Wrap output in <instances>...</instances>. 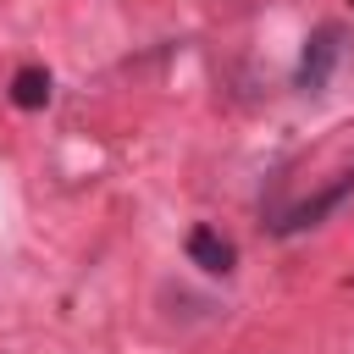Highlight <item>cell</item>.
Returning a JSON list of instances; mask_svg holds the SVG:
<instances>
[{"label": "cell", "instance_id": "obj_4", "mask_svg": "<svg viewBox=\"0 0 354 354\" xmlns=\"http://www.w3.org/2000/svg\"><path fill=\"white\" fill-rule=\"evenodd\" d=\"M11 100H17L22 111H39V105L50 100V72H44V66H22V72L11 77Z\"/></svg>", "mask_w": 354, "mask_h": 354}, {"label": "cell", "instance_id": "obj_1", "mask_svg": "<svg viewBox=\"0 0 354 354\" xmlns=\"http://www.w3.org/2000/svg\"><path fill=\"white\" fill-rule=\"evenodd\" d=\"M337 55H343V28H337V22L315 28L310 44H304V55H299V77H293V83H299L304 94H321L326 77H332V66H337Z\"/></svg>", "mask_w": 354, "mask_h": 354}, {"label": "cell", "instance_id": "obj_2", "mask_svg": "<svg viewBox=\"0 0 354 354\" xmlns=\"http://www.w3.org/2000/svg\"><path fill=\"white\" fill-rule=\"evenodd\" d=\"M348 194H354V171H343V177H337V183H332L326 194H315V199H304L299 210H288V216L277 221V232L288 238V232H304V227H315V221H321V216H332V210H337V205H343Z\"/></svg>", "mask_w": 354, "mask_h": 354}, {"label": "cell", "instance_id": "obj_3", "mask_svg": "<svg viewBox=\"0 0 354 354\" xmlns=\"http://www.w3.org/2000/svg\"><path fill=\"white\" fill-rule=\"evenodd\" d=\"M188 260H194L199 271H210V277H227V271L238 266V249H232L216 227H194V232H188Z\"/></svg>", "mask_w": 354, "mask_h": 354}]
</instances>
